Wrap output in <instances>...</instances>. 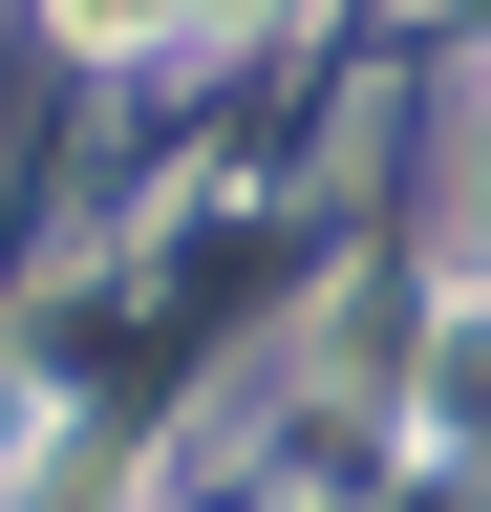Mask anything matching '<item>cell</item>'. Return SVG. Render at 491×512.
<instances>
[{
	"instance_id": "6da1fadb",
	"label": "cell",
	"mask_w": 491,
	"mask_h": 512,
	"mask_svg": "<svg viewBox=\"0 0 491 512\" xmlns=\"http://www.w3.org/2000/svg\"><path fill=\"white\" fill-rule=\"evenodd\" d=\"M65 22H86V43H150V22H171V0H65Z\"/></svg>"
},
{
	"instance_id": "7a4b0ae2",
	"label": "cell",
	"mask_w": 491,
	"mask_h": 512,
	"mask_svg": "<svg viewBox=\"0 0 491 512\" xmlns=\"http://www.w3.org/2000/svg\"><path fill=\"white\" fill-rule=\"evenodd\" d=\"M214 22H278V0H214Z\"/></svg>"
}]
</instances>
